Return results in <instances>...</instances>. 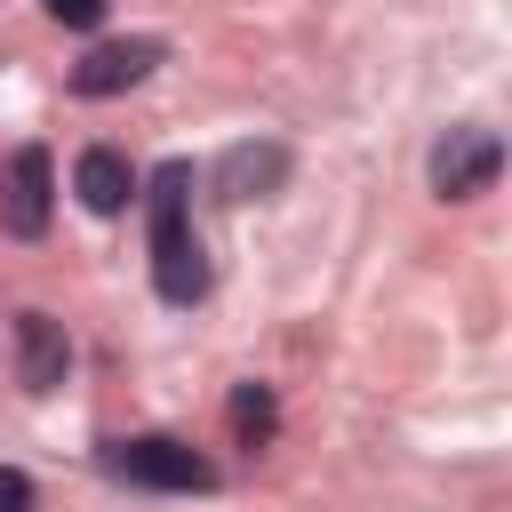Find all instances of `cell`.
<instances>
[{
    "mask_svg": "<svg viewBox=\"0 0 512 512\" xmlns=\"http://www.w3.org/2000/svg\"><path fill=\"white\" fill-rule=\"evenodd\" d=\"M144 208H152V288L168 304H200L208 264H200V240H192V168L160 160L152 184H144Z\"/></svg>",
    "mask_w": 512,
    "mask_h": 512,
    "instance_id": "1",
    "label": "cell"
},
{
    "mask_svg": "<svg viewBox=\"0 0 512 512\" xmlns=\"http://www.w3.org/2000/svg\"><path fill=\"white\" fill-rule=\"evenodd\" d=\"M104 472L128 480V488H168V496H208L216 488V464L176 440V432H136V440H112L104 448Z\"/></svg>",
    "mask_w": 512,
    "mask_h": 512,
    "instance_id": "2",
    "label": "cell"
},
{
    "mask_svg": "<svg viewBox=\"0 0 512 512\" xmlns=\"http://www.w3.org/2000/svg\"><path fill=\"white\" fill-rule=\"evenodd\" d=\"M48 208H56V160H48V144H16L0 160V232L8 240H40Z\"/></svg>",
    "mask_w": 512,
    "mask_h": 512,
    "instance_id": "3",
    "label": "cell"
},
{
    "mask_svg": "<svg viewBox=\"0 0 512 512\" xmlns=\"http://www.w3.org/2000/svg\"><path fill=\"white\" fill-rule=\"evenodd\" d=\"M496 168H504V144H496L488 128H448V136L432 144V192H440V200H472V192H488Z\"/></svg>",
    "mask_w": 512,
    "mask_h": 512,
    "instance_id": "4",
    "label": "cell"
},
{
    "mask_svg": "<svg viewBox=\"0 0 512 512\" xmlns=\"http://www.w3.org/2000/svg\"><path fill=\"white\" fill-rule=\"evenodd\" d=\"M160 56H168V40H152V32H136V40H104V48H88V56L72 64V96H120V88H136Z\"/></svg>",
    "mask_w": 512,
    "mask_h": 512,
    "instance_id": "5",
    "label": "cell"
},
{
    "mask_svg": "<svg viewBox=\"0 0 512 512\" xmlns=\"http://www.w3.org/2000/svg\"><path fill=\"white\" fill-rule=\"evenodd\" d=\"M64 368H72V336H64V320H48V312H16V376H24V392H56Z\"/></svg>",
    "mask_w": 512,
    "mask_h": 512,
    "instance_id": "6",
    "label": "cell"
},
{
    "mask_svg": "<svg viewBox=\"0 0 512 512\" xmlns=\"http://www.w3.org/2000/svg\"><path fill=\"white\" fill-rule=\"evenodd\" d=\"M72 192H80V208H88V216H120V208L136 200V168H128L112 144H88V152H80V168H72Z\"/></svg>",
    "mask_w": 512,
    "mask_h": 512,
    "instance_id": "7",
    "label": "cell"
},
{
    "mask_svg": "<svg viewBox=\"0 0 512 512\" xmlns=\"http://www.w3.org/2000/svg\"><path fill=\"white\" fill-rule=\"evenodd\" d=\"M280 176H288V152H280V144H232V152H224V168H216L224 200H264Z\"/></svg>",
    "mask_w": 512,
    "mask_h": 512,
    "instance_id": "8",
    "label": "cell"
},
{
    "mask_svg": "<svg viewBox=\"0 0 512 512\" xmlns=\"http://www.w3.org/2000/svg\"><path fill=\"white\" fill-rule=\"evenodd\" d=\"M232 432H240L248 448L272 440V392H264V384H240V392H232Z\"/></svg>",
    "mask_w": 512,
    "mask_h": 512,
    "instance_id": "9",
    "label": "cell"
},
{
    "mask_svg": "<svg viewBox=\"0 0 512 512\" xmlns=\"http://www.w3.org/2000/svg\"><path fill=\"white\" fill-rule=\"evenodd\" d=\"M40 8H48L56 24H72V32H88V24H104V8H112V0H40Z\"/></svg>",
    "mask_w": 512,
    "mask_h": 512,
    "instance_id": "10",
    "label": "cell"
},
{
    "mask_svg": "<svg viewBox=\"0 0 512 512\" xmlns=\"http://www.w3.org/2000/svg\"><path fill=\"white\" fill-rule=\"evenodd\" d=\"M40 496H32V480L16 472V464H0V512H32Z\"/></svg>",
    "mask_w": 512,
    "mask_h": 512,
    "instance_id": "11",
    "label": "cell"
}]
</instances>
